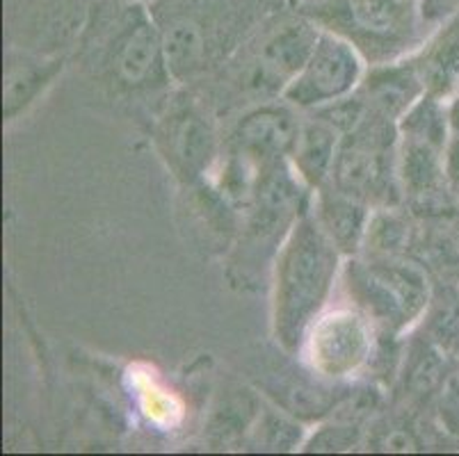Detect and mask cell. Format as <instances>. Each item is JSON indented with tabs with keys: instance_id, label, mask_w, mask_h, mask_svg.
Segmentation results:
<instances>
[{
	"instance_id": "obj_11",
	"label": "cell",
	"mask_w": 459,
	"mask_h": 456,
	"mask_svg": "<svg viewBox=\"0 0 459 456\" xmlns=\"http://www.w3.org/2000/svg\"><path fill=\"white\" fill-rule=\"evenodd\" d=\"M359 91L375 112L391 121H400L428 94V81L423 66H416L414 62H391L373 66Z\"/></svg>"
},
{
	"instance_id": "obj_17",
	"label": "cell",
	"mask_w": 459,
	"mask_h": 456,
	"mask_svg": "<svg viewBox=\"0 0 459 456\" xmlns=\"http://www.w3.org/2000/svg\"><path fill=\"white\" fill-rule=\"evenodd\" d=\"M128 3H147V0H128Z\"/></svg>"
},
{
	"instance_id": "obj_6",
	"label": "cell",
	"mask_w": 459,
	"mask_h": 456,
	"mask_svg": "<svg viewBox=\"0 0 459 456\" xmlns=\"http://www.w3.org/2000/svg\"><path fill=\"white\" fill-rule=\"evenodd\" d=\"M304 363L323 379L357 374L373 354V320L361 308L320 313L299 347Z\"/></svg>"
},
{
	"instance_id": "obj_18",
	"label": "cell",
	"mask_w": 459,
	"mask_h": 456,
	"mask_svg": "<svg viewBox=\"0 0 459 456\" xmlns=\"http://www.w3.org/2000/svg\"><path fill=\"white\" fill-rule=\"evenodd\" d=\"M409 3H414V5H419V0H409Z\"/></svg>"
},
{
	"instance_id": "obj_10",
	"label": "cell",
	"mask_w": 459,
	"mask_h": 456,
	"mask_svg": "<svg viewBox=\"0 0 459 456\" xmlns=\"http://www.w3.org/2000/svg\"><path fill=\"white\" fill-rule=\"evenodd\" d=\"M298 131L299 121L286 106L263 103L240 116L231 135V149L268 167L290 156Z\"/></svg>"
},
{
	"instance_id": "obj_3",
	"label": "cell",
	"mask_w": 459,
	"mask_h": 456,
	"mask_svg": "<svg viewBox=\"0 0 459 456\" xmlns=\"http://www.w3.org/2000/svg\"><path fill=\"white\" fill-rule=\"evenodd\" d=\"M299 14L343 37L373 66L395 62L416 39V5L409 0H311Z\"/></svg>"
},
{
	"instance_id": "obj_14",
	"label": "cell",
	"mask_w": 459,
	"mask_h": 456,
	"mask_svg": "<svg viewBox=\"0 0 459 456\" xmlns=\"http://www.w3.org/2000/svg\"><path fill=\"white\" fill-rule=\"evenodd\" d=\"M341 140L343 135L318 116L299 121L298 137L288 160L311 190H318L329 181Z\"/></svg>"
},
{
	"instance_id": "obj_7",
	"label": "cell",
	"mask_w": 459,
	"mask_h": 456,
	"mask_svg": "<svg viewBox=\"0 0 459 456\" xmlns=\"http://www.w3.org/2000/svg\"><path fill=\"white\" fill-rule=\"evenodd\" d=\"M364 78L366 57L343 37L320 30L311 57L283 90L281 99L299 110H318L354 94Z\"/></svg>"
},
{
	"instance_id": "obj_5",
	"label": "cell",
	"mask_w": 459,
	"mask_h": 456,
	"mask_svg": "<svg viewBox=\"0 0 459 456\" xmlns=\"http://www.w3.org/2000/svg\"><path fill=\"white\" fill-rule=\"evenodd\" d=\"M352 290L361 311L391 331L409 329L429 304L425 271L395 256H379L354 267Z\"/></svg>"
},
{
	"instance_id": "obj_4",
	"label": "cell",
	"mask_w": 459,
	"mask_h": 456,
	"mask_svg": "<svg viewBox=\"0 0 459 456\" xmlns=\"http://www.w3.org/2000/svg\"><path fill=\"white\" fill-rule=\"evenodd\" d=\"M329 183L368 206H391L400 185L398 121L370 108L368 116L341 140Z\"/></svg>"
},
{
	"instance_id": "obj_1",
	"label": "cell",
	"mask_w": 459,
	"mask_h": 456,
	"mask_svg": "<svg viewBox=\"0 0 459 456\" xmlns=\"http://www.w3.org/2000/svg\"><path fill=\"white\" fill-rule=\"evenodd\" d=\"M341 249L316 212H304L283 237L274 258L273 326L279 345L295 354L325 304L341 270Z\"/></svg>"
},
{
	"instance_id": "obj_9",
	"label": "cell",
	"mask_w": 459,
	"mask_h": 456,
	"mask_svg": "<svg viewBox=\"0 0 459 456\" xmlns=\"http://www.w3.org/2000/svg\"><path fill=\"white\" fill-rule=\"evenodd\" d=\"M158 149L181 181L195 183L211 174L217 160L215 128L199 108L178 106L158 125Z\"/></svg>"
},
{
	"instance_id": "obj_16",
	"label": "cell",
	"mask_w": 459,
	"mask_h": 456,
	"mask_svg": "<svg viewBox=\"0 0 459 456\" xmlns=\"http://www.w3.org/2000/svg\"><path fill=\"white\" fill-rule=\"evenodd\" d=\"M162 48H165L167 69L172 78L181 81L202 69L206 60V37L197 21L178 16L160 28Z\"/></svg>"
},
{
	"instance_id": "obj_12",
	"label": "cell",
	"mask_w": 459,
	"mask_h": 456,
	"mask_svg": "<svg viewBox=\"0 0 459 456\" xmlns=\"http://www.w3.org/2000/svg\"><path fill=\"white\" fill-rule=\"evenodd\" d=\"M316 192H318V196H316V211L313 212L327 231V236L333 240V245L341 249V254L350 256L366 240L368 221L373 215L370 206L336 190L329 181Z\"/></svg>"
},
{
	"instance_id": "obj_2",
	"label": "cell",
	"mask_w": 459,
	"mask_h": 456,
	"mask_svg": "<svg viewBox=\"0 0 459 456\" xmlns=\"http://www.w3.org/2000/svg\"><path fill=\"white\" fill-rule=\"evenodd\" d=\"M85 48L110 82L122 90H156L172 81L160 25L144 3L115 0V12L96 16V25L85 37Z\"/></svg>"
},
{
	"instance_id": "obj_15",
	"label": "cell",
	"mask_w": 459,
	"mask_h": 456,
	"mask_svg": "<svg viewBox=\"0 0 459 456\" xmlns=\"http://www.w3.org/2000/svg\"><path fill=\"white\" fill-rule=\"evenodd\" d=\"M398 178L403 190L409 194H437L448 181L446 149L416 137H403L398 149Z\"/></svg>"
},
{
	"instance_id": "obj_8",
	"label": "cell",
	"mask_w": 459,
	"mask_h": 456,
	"mask_svg": "<svg viewBox=\"0 0 459 456\" xmlns=\"http://www.w3.org/2000/svg\"><path fill=\"white\" fill-rule=\"evenodd\" d=\"M320 30L323 28H318L304 14L279 25L277 30H273L261 41L256 56L243 69L240 87L247 94L261 96V99L281 96L311 57L313 48L318 44Z\"/></svg>"
},
{
	"instance_id": "obj_13",
	"label": "cell",
	"mask_w": 459,
	"mask_h": 456,
	"mask_svg": "<svg viewBox=\"0 0 459 456\" xmlns=\"http://www.w3.org/2000/svg\"><path fill=\"white\" fill-rule=\"evenodd\" d=\"M65 69L62 60L7 53L5 73H3V119L12 121L51 87L56 75Z\"/></svg>"
}]
</instances>
